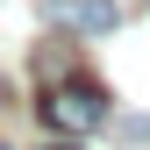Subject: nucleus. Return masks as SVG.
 <instances>
[{"mask_svg": "<svg viewBox=\"0 0 150 150\" xmlns=\"http://www.w3.org/2000/svg\"><path fill=\"white\" fill-rule=\"evenodd\" d=\"M0 100H7V79H0Z\"/></svg>", "mask_w": 150, "mask_h": 150, "instance_id": "3", "label": "nucleus"}, {"mask_svg": "<svg viewBox=\"0 0 150 150\" xmlns=\"http://www.w3.org/2000/svg\"><path fill=\"white\" fill-rule=\"evenodd\" d=\"M50 14H57V29H71V36H107L122 22L115 0H50Z\"/></svg>", "mask_w": 150, "mask_h": 150, "instance_id": "2", "label": "nucleus"}, {"mask_svg": "<svg viewBox=\"0 0 150 150\" xmlns=\"http://www.w3.org/2000/svg\"><path fill=\"white\" fill-rule=\"evenodd\" d=\"M57 150H71V143H57Z\"/></svg>", "mask_w": 150, "mask_h": 150, "instance_id": "4", "label": "nucleus"}, {"mask_svg": "<svg viewBox=\"0 0 150 150\" xmlns=\"http://www.w3.org/2000/svg\"><path fill=\"white\" fill-rule=\"evenodd\" d=\"M36 122L57 129V136H93V129L107 122V86H100V79H64V86H50L43 100H36Z\"/></svg>", "mask_w": 150, "mask_h": 150, "instance_id": "1", "label": "nucleus"}]
</instances>
